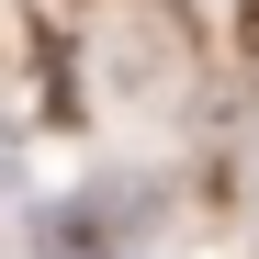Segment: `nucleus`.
<instances>
[{"mask_svg": "<svg viewBox=\"0 0 259 259\" xmlns=\"http://www.w3.org/2000/svg\"><path fill=\"white\" fill-rule=\"evenodd\" d=\"M237 46H248V57H259V0H237Z\"/></svg>", "mask_w": 259, "mask_h": 259, "instance_id": "1", "label": "nucleus"}]
</instances>
